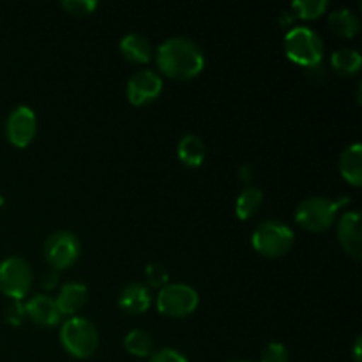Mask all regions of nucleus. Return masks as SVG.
Listing matches in <instances>:
<instances>
[{"label": "nucleus", "mask_w": 362, "mask_h": 362, "mask_svg": "<svg viewBox=\"0 0 362 362\" xmlns=\"http://www.w3.org/2000/svg\"><path fill=\"white\" fill-rule=\"evenodd\" d=\"M148 362H187L186 357L173 349H161L151 356Z\"/></svg>", "instance_id": "obj_27"}, {"label": "nucleus", "mask_w": 362, "mask_h": 362, "mask_svg": "<svg viewBox=\"0 0 362 362\" xmlns=\"http://www.w3.org/2000/svg\"><path fill=\"white\" fill-rule=\"evenodd\" d=\"M120 52L129 62L147 64L152 59V46L145 35L131 32L120 39Z\"/></svg>", "instance_id": "obj_15"}, {"label": "nucleus", "mask_w": 362, "mask_h": 362, "mask_svg": "<svg viewBox=\"0 0 362 362\" xmlns=\"http://www.w3.org/2000/svg\"><path fill=\"white\" fill-rule=\"evenodd\" d=\"M329 27L334 34L341 35V37H356L361 30V23L357 14H354L352 11L341 7V9H336L329 14Z\"/></svg>", "instance_id": "obj_18"}, {"label": "nucleus", "mask_w": 362, "mask_h": 362, "mask_svg": "<svg viewBox=\"0 0 362 362\" xmlns=\"http://www.w3.org/2000/svg\"><path fill=\"white\" fill-rule=\"evenodd\" d=\"M145 278H147L148 285L156 286V288H163L168 285V271L161 264H148L145 269Z\"/></svg>", "instance_id": "obj_23"}, {"label": "nucleus", "mask_w": 362, "mask_h": 362, "mask_svg": "<svg viewBox=\"0 0 362 362\" xmlns=\"http://www.w3.org/2000/svg\"><path fill=\"white\" fill-rule=\"evenodd\" d=\"M124 349L136 357H147L152 354L154 343H152V336L147 331L141 329H133L129 334L124 338Z\"/></svg>", "instance_id": "obj_21"}, {"label": "nucleus", "mask_w": 362, "mask_h": 362, "mask_svg": "<svg viewBox=\"0 0 362 362\" xmlns=\"http://www.w3.org/2000/svg\"><path fill=\"white\" fill-rule=\"evenodd\" d=\"M88 290L83 283L71 281L60 288L59 297L55 299L59 311L62 315H74L87 304Z\"/></svg>", "instance_id": "obj_14"}, {"label": "nucleus", "mask_w": 362, "mask_h": 362, "mask_svg": "<svg viewBox=\"0 0 362 362\" xmlns=\"http://www.w3.org/2000/svg\"><path fill=\"white\" fill-rule=\"evenodd\" d=\"M198 293L193 286L184 283H168L163 286L156 299L159 313L172 318H182L198 308Z\"/></svg>", "instance_id": "obj_7"}, {"label": "nucleus", "mask_w": 362, "mask_h": 362, "mask_svg": "<svg viewBox=\"0 0 362 362\" xmlns=\"http://www.w3.org/2000/svg\"><path fill=\"white\" fill-rule=\"evenodd\" d=\"M331 64L334 71L341 76H352L362 66V57L354 48H339L332 53Z\"/></svg>", "instance_id": "obj_20"}, {"label": "nucleus", "mask_w": 362, "mask_h": 362, "mask_svg": "<svg viewBox=\"0 0 362 362\" xmlns=\"http://www.w3.org/2000/svg\"><path fill=\"white\" fill-rule=\"evenodd\" d=\"M156 62L161 73L173 80H191L198 76L205 66L200 46L187 37H170L156 53Z\"/></svg>", "instance_id": "obj_1"}, {"label": "nucleus", "mask_w": 362, "mask_h": 362, "mask_svg": "<svg viewBox=\"0 0 362 362\" xmlns=\"http://www.w3.org/2000/svg\"><path fill=\"white\" fill-rule=\"evenodd\" d=\"M37 133V117L28 106H16L6 120V136L14 147L25 148Z\"/></svg>", "instance_id": "obj_9"}, {"label": "nucleus", "mask_w": 362, "mask_h": 362, "mask_svg": "<svg viewBox=\"0 0 362 362\" xmlns=\"http://www.w3.org/2000/svg\"><path fill=\"white\" fill-rule=\"evenodd\" d=\"M285 53L292 62L304 67H313L322 64L324 42L313 28L296 27L286 32Z\"/></svg>", "instance_id": "obj_3"}, {"label": "nucleus", "mask_w": 362, "mask_h": 362, "mask_svg": "<svg viewBox=\"0 0 362 362\" xmlns=\"http://www.w3.org/2000/svg\"><path fill=\"white\" fill-rule=\"evenodd\" d=\"M339 205L341 204H336L325 197L306 198L296 211L297 225L308 232H325L334 223Z\"/></svg>", "instance_id": "obj_5"}, {"label": "nucleus", "mask_w": 362, "mask_h": 362, "mask_svg": "<svg viewBox=\"0 0 362 362\" xmlns=\"http://www.w3.org/2000/svg\"><path fill=\"white\" fill-rule=\"evenodd\" d=\"M262 202H264V193H262L258 187L247 186L244 187L243 193L239 194L235 202V214L237 218L246 221V219L253 218L257 214L258 209L262 207Z\"/></svg>", "instance_id": "obj_19"}, {"label": "nucleus", "mask_w": 362, "mask_h": 362, "mask_svg": "<svg viewBox=\"0 0 362 362\" xmlns=\"http://www.w3.org/2000/svg\"><path fill=\"white\" fill-rule=\"evenodd\" d=\"M329 2L327 0H297L292 4V13H296L297 18L303 20H315V18L322 16L327 11Z\"/></svg>", "instance_id": "obj_22"}, {"label": "nucleus", "mask_w": 362, "mask_h": 362, "mask_svg": "<svg viewBox=\"0 0 362 362\" xmlns=\"http://www.w3.org/2000/svg\"><path fill=\"white\" fill-rule=\"evenodd\" d=\"M339 172L343 179L352 186L362 184V147L361 144H354L346 147L339 156Z\"/></svg>", "instance_id": "obj_16"}, {"label": "nucleus", "mask_w": 362, "mask_h": 362, "mask_svg": "<svg viewBox=\"0 0 362 362\" xmlns=\"http://www.w3.org/2000/svg\"><path fill=\"white\" fill-rule=\"evenodd\" d=\"M233 362H247V361H233Z\"/></svg>", "instance_id": "obj_31"}, {"label": "nucleus", "mask_w": 362, "mask_h": 362, "mask_svg": "<svg viewBox=\"0 0 362 362\" xmlns=\"http://www.w3.org/2000/svg\"><path fill=\"white\" fill-rule=\"evenodd\" d=\"M34 272L27 260L9 257L0 262V292L13 300H21L30 292Z\"/></svg>", "instance_id": "obj_6"}, {"label": "nucleus", "mask_w": 362, "mask_h": 362, "mask_svg": "<svg viewBox=\"0 0 362 362\" xmlns=\"http://www.w3.org/2000/svg\"><path fill=\"white\" fill-rule=\"evenodd\" d=\"M152 303L151 292L141 283H129L119 296V306L127 315H141Z\"/></svg>", "instance_id": "obj_13"}, {"label": "nucleus", "mask_w": 362, "mask_h": 362, "mask_svg": "<svg viewBox=\"0 0 362 362\" xmlns=\"http://www.w3.org/2000/svg\"><path fill=\"white\" fill-rule=\"evenodd\" d=\"M354 357H356V362H361V338H357L356 345H354Z\"/></svg>", "instance_id": "obj_30"}, {"label": "nucleus", "mask_w": 362, "mask_h": 362, "mask_svg": "<svg viewBox=\"0 0 362 362\" xmlns=\"http://www.w3.org/2000/svg\"><path fill=\"white\" fill-rule=\"evenodd\" d=\"M163 90V80L151 69H141L129 78L126 87L127 99L131 105L144 106L152 103Z\"/></svg>", "instance_id": "obj_10"}, {"label": "nucleus", "mask_w": 362, "mask_h": 362, "mask_svg": "<svg viewBox=\"0 0 362 362\" xmlns=\"http://www.w3.org/2000/svg\"><path fill=\"white\" fill-rule=\"evenodd\" d=\"M25 317H27V313H25V304L21 303V300H13V303L7 306L6 320L9 322L11 325L18 327V325L25 320Z\"/></svg>", "instance_id": "obj_26"}, {"label": "nucleus", "mask_w": 362, "mask_h": 362, "mask_svg": "<svg viewBox=\"0 0 362 362\" xmlns=\"http://www.w3.org/2000/svg\"><path fill=\"white\" fill-rule=\"evenodd\" d=\"M338 240L343 250L352 258L359 260L362 255L361 214L357 211L345 212L338 223Z\"/></svg>", "instance_id": "obj_11"}, {"label": "nucleus", "mask_w": 362, "mask_h": 362, "mask_svg": "<svg viewBox=\"0 0 362 362\" xmlns=\"http://www.w3.org/2000/svg\"><path fill=\"white\" fill-rule=\"evenodd\" d=\"M253 247L267 258H279L293 246V232L288 225L276 219L260 223L251 237Z\"/></svg>", "instance_id": "obj_4"}, {"label": "nucleus", "mask_w": 362, "mask_h": 362, "mask_svg": "<svg viewBox=\"0 0 362 362\" xmlns=\"http://www.w3.org/2000/svg\"><path fill=\"white\" fill-rule=\"evenodd\" d=\"M288 350L281 343H269L262 352L260 362H288Z\"/></svg>", "instance_id": "obj_24"}, {"label": "nucleus", "mask_w": 362, "mask_h": 362, "mask_svg": "<svg viewBox=\"0 0 362 362\" xmlns=\"http://www.w3.org/2000/svg\"><path fill=\"white\" fill-rule=\"evenodd\" d=\"M25 313L32 322L45 325V327L57 325L62 318V313L59 311L55 299L45 296V293H37V296L30 297L25 304Z\"/></svg>", "instance_id": "obj_12"}, {"label": "nucleus", "mask_w": 362, "mask_h": 362, "mask_svg": "<svg viewBox=\"0 0 362 362\" xmlns=\"http://www.w3.org/2000/svg\"><path fill=\"white\" fill-rule=\"evenodd\" d=\"M205 154H207V148H205L204 140L197 134H186L182 140L177 145V156H179L180 161L186 166L191 168H197L204 163Z\"/></svg>", "instance_id": "obj_17"}, {"label": "nucleus", "mask_w": 362, "mask_h": 362, "mask_svg": "<svg viewBox=\"0 0 362 362\" xmlns=\"http://www.w3.org/2000/svg\"><path fill=\"white\" fill-rule=\"evenodd\" d=\"M80 251V240L73 232H67V230L52 233L45 244L46 262L52 265L53 271H62L76 264Z\"/></svg>", "instance_id": "obj_8"}, {"label": "nucleus", "mask_w": 362, "mask_h": 362, "mask_svg": "<svg viewBox=\"0 0 362 362\" xmlns=\"http://www.w3.org/2000/svg\"><path fill=\"white\" fill-rule=\"evenodd\" d=\"M60 343L76 359H87L98 350L99 332L88 318L73 317L60 329Z\"/></svg>", "instance_id": "obj_2"}, {"label": "nucleus", "mask_w": 362, "mask_h": 362, "mask_svg": "<svg viewBox=\"0 0 362 362\" xmlns=\"http://www.w3.org/2000/svg\"><path fill=\"white\" fill-rule=\"evenodd\" d=\"M62 7L74 16H87L92 11H95L98 2L94 0H64Z\"/></svg>", "instance_id": "obj_25"}, {"label": "nucleus", "mask_w": 362, "mask_h": 362, "mask_svg": "<svg viewBox=\"0 0 362 362\" xmlns=\"http://www.w3.org/2000/svg\"><path fill=\"white\" fill-rule=\"evenodd\" d=\"M57 281H59V274H57V271H49L46 272L45 278H42V288L46 290H53L57 286Z\"/></svg>", "instance_id": "obj_28"}, {"label": "nucleus", "mask_w": 362, "mask_h": 362, "mask_svg": "<svg viewBox=\"0 0 362 362\" xmlns=\"http://www.w3.org/2000/svg\"><path fill=\"white\" fill-rule=\"evenodd\" d=\"M240 179L244 180V182H250L251 179H253V168H251V166H243V168H240Z\"/></svg>", "instance_id": "obj_29"}]
</instances>
